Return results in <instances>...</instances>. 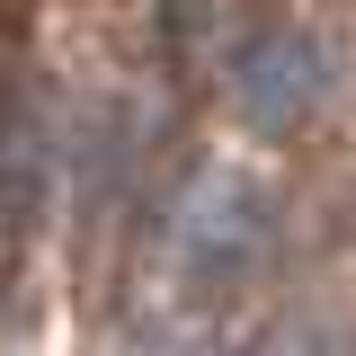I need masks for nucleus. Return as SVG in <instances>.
Listing matches in <instances>:
<instances>
[{
	"instance_id": "2",
	"label": "nucleus",
	"mask_w": 356,
	"mask_h": 356,
	"mask_svg": "<svg viewBox=\"0 0 356 356\" xmlns=\"http://www.w3.org/2000/svg\"><path fill=\"white\" fill-rule=\"evenodd\" d=\"M222 89H232V107L259 134H285V125H303L312 107H321L330 72H321V44H312L285 9L241 0V9L222 18Z\"/></svg>"
},
{
	"instance_id": "1",
	"label": "nucleus",
	"mask_w": 356,
	"mask_h": 356,
	"mask_svg": "<svg viewBox=\"0 0 356 356\" xmlns=\"http://www.w3.org/2000/svg\"><path fill=\"white\" fill-rule=\"evenodd\" d=\"M267 232H276V214H267L259 178H241V170L196 178V196L170 222V285H178V303L214 312L222 294H241L259 276V259H267Z\"/></svg>"
}]
</instances>
